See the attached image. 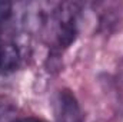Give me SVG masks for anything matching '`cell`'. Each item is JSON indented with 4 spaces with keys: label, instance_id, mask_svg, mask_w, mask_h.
Masks as SVG:
<instances>
[{
    "label": "cell",
    "instance_id": "2",
    "mask_svg": "<svg viewBox=\"0 0 123 122\" xmlns=\"http://www.w3.org/2000/svg\"><path fill=\"white\" fill-rule=\"evenodd\" d=\"M22 53L14 42L4 40L0 36V72H10L19 68Z\"/></svg>",
    "mask_w": 123,
    "mask_h": 122
},
{
    "label": "cell",
    "instance_id": "3",
    "mask_svg": "<svg viewBox=\"0 0 123 122\" xmlns=\"http://www.w3.org/2000/svg\"><path fill=\"white\" fill-rule=\"evenodd\" d=\"M12 122H46L40 118H36V116H22V118H16Z\"/></svg>",
    "mask_w": 123,
    "mask_h": 122
},
{
    "label": "cell",
    "instance_id": "1",
    "mask_svg": "<svg viewBox=\"0 0 123 122\" xmlns=\"http://www.w3.org/2000/svg\"><path fill=\"white\" fill-rule=\"evenodd\" d=\"M56 116L59 122H82V112L74 95L70 91H60L56 101Z\"/></svg>",
    "mask_w": 123,
    "mask_h": 122
}]
</instances>
